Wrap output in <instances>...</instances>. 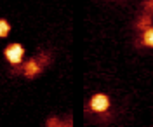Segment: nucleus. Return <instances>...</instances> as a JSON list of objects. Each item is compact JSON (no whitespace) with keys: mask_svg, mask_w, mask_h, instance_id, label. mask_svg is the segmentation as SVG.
<instances>
[{"mask_svg":"<svg viewBox=\"0 0 153 127\" xmlns=\"http://www.w3.org/2000/svg\"><path fill=\"white\" fill-rule=\"evenodd\" d=\"M4 54H5V58L9 59L12 65H19L21 59H23V56H25V49H23V45H19V44H10V45L5 47Z\"/></svg>","mask_w":153,"mask_h":127,"instance_id":"nucleus-1","label":"nucleus"},{"mask_svg":"<svg viewBox=\"0 0 153 127\" xmlns=\"http://www.w3.org/2000/svg\"><path fill=\"white\" fill-rule=\"evenodd\" d=\"M108 106H110V99H108V96H105V94H96V96H92V99H91V108H92L94 111H106Z\"/></svg>","mask_w":153,"mask_h":127,"instance_id":"nucleus-2","label":"nucleus"},{"mask_svg":"<svg viewBox=\"0 0 153 127\" xmlns=\"http://www.w3.org/2000/svg\"><path fill=\"white\" fill-rule=\"evenodd\" d=\"M38 71H40V66H38V63L35 59H31V61H28L25 65V75L26 77H35Z\"/></svg>","mask_w":153,"mask_h":127,"instance_id":"nucleus-3","label":"nucleus"},{"mask_svg":"<svg viewBox=\"0 0 153 127\" xmlns=\"http://www.w3.org/2000/svg\"><path fill=\"white\" fill-rule=\"evenodd\" d=\"M143 44L148 45V47H153V28L144 30L143 33Z\"/></svg>","mask_w":153,"mask_h":127,"instance_id":"nucleus-4","label":"nucleus"},{"mask_svg":"<svg viewBox=\"0 0 153 127\" xmlns=\"http://www.w3.org/2000/svg\"><path fill=\"white\" fill-rule=\"evenodd\" d=\"M10 31V25L5 19H0V37H7Z\"/></svg>","mask_w":153,"mask_h":127,"instance_id":"nucleus-5","label":"nucleus"}]
</instances>
